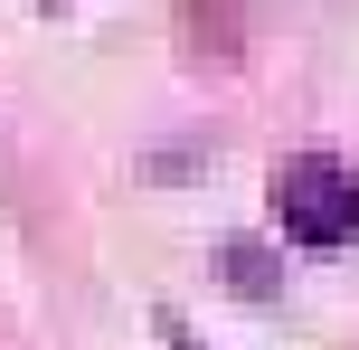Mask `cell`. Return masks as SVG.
<instances>
[{
	"mask_svg": "<svg viewBox=\"0 0 359 350\" xmlns=\"http://www.w3.org/2000/svg\"><path fill=\"white\" fill-rule=\"evenodd\" d=\"M274 218H284V237L312 246V256L350 246L359 237V170H341L331 152H293V161L274 170Z\"/></svg>",
	"mask_w": 359,
	"mask_h": 350,
	"instance_id": "6da1fadb",
	"label": "cell"
},
{
	"mask_svg": "<svg viewBox=\"0 0 359 350\" xmlns=\"http://www.w3.org/2000/svg\"><path fill=\"white\" fill-rule=\"evenodd\" d=\"M161 322H170V313H161ZM170 350H189V332H180V322H170Z\"/></svg>",
	"mask_w": 359,
	"mask_h": 350,
	"instance_id": "7a4b0ae2",
	"label": "cell"
}]
</instances>
